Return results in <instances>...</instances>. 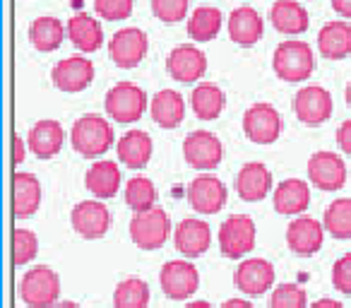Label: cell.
<instances>
[{
  "label": "cell",
  "mask_w": 351,
  "mask_h": 308,
  "mask_svg": "<svg viewBox=\"0 0 351 308\" xmlns=\"http://www.w3.org/2000/svg\"><path fill=\"white\" fill-rule=\"evenodd\" d=\"M70 142H73L77 154L87 159H97L111 150L116 137H113V128L106 118L97 116V113H84L82 118L75 121Z\"/></svg>",
  "instance_id": "1"
},
{
  "label": "cell",
  "mask_w": 351,
  "mask_h": 308,
  "mask_svg": "<svg viewBox=\"0 0 351 308\" xmlns=\"http://www.w3.org/2000/svg\"><path fill=\"white\" fill-rule=\"evenodd\" d=\"M272 68L274 75L284 82H303L315 70V56L306 41L289 39L274 49Z\"/></svg>",
  "instance_id": "2"
},
{
  "label": "cell",
  "mask_w": 351,
  "mask_h": 308,
  "mask_svg": "<svg viewBox=\"0 0 351 308\" xmlns=\"http://www.w3.org/2000/svg\"><path fill=\"white\" fill-rule=\"evenodd\" d=\"M60 296V277L49 265H36L27 270L20 282V298L29 308H51L58 303Z\"/></svg>",
  "instance_id": "3"
},
{
  "label": "cell",
  "mask_w": 351,
  "mask_h": 308,
  "mask_svg": "<svg viewBox=\"0 0 351 308\" xmlns=\"http://www.w3.org/2000/svg\"><path fill=\"white\" fill-rule=\"evenodd\" d=\"M147 106V94L142 87H137L135 82H118L113 84L106 92V102H104V108L106 113L113 118L116 123H135L145 116Z\"/></svg>",
  "instance_id": "4"
},
{
  "label": "cell",
  "mask_w": 351,
  "mask_h": 308,
  "mask_svg": "<svg viewBox=\"0 0 351 308\" xmlns=\"http://www.w3.org/2000/svg\"><path fill=\"white\" fill-rule=\"evenodd\" d=\"M171 236V220L161 207L135 212L130 222V239L140 250H159Z\"/></svg>",
  "instance_id": "5"
},
{
  "label": "cell",
  "mask_w": 351,
  "mask_h": 308,
  "mask_svg": "<svg viewBox=\"0 0 351 308\" xmlns=\"http://www.w3.org/2000/svg\"><path fill=\"white\" fill-rule=\"evenodd\" d=\"M159 284L161 292L169 298L186 301L200 287V272H197V268L188 258L169 260V263H164V268L159 272Z\"/></svg>",
  "instance_id": "6"
},
{
  "label": "cell",
  "mask_w": 351,
  "mask_h": 308,
  "mask_svg": "<svg viewBox=\"0 0 351 308\" xmlns=\"http://www.w3.org/2000/svg\"><path fill=\"white\" fill-rule=\"evenodd\" d=\"M183 157L197 171H212L224 159V145L210 130H195L183 140Z\"/></svg>",
  "instance_id": "7"
},
{
  "label": "cell",
  "mask_w": 351,
  "mask_h": 308,
  "mask_svg": "<svg viewBox=\"0 0 351 308\" xmlns=\"http://www.w3.org/2000/svg\"><path fill=\"white\" fill-rule=\"evenodd\" d=\"M255 248V222L248 215H231L219 226V250L224 258L239 260Z\"/></svg>",
  "instance_id": "8"
},
{
  "label": "cell",
  "mask_w": 351,
  "mask_h": 308,
  "mask_svg": "<svg viewBox=\"0 0 351 308\" xmlns=\"http://www.w3.org/2000/svg\"><path fill=\"white\" fill-rule=\"evenodd\" d=\"M243 132L255 145H272L282 135V116L272 104H253L243 113Z\"/></svg>",
  "instance_id": "9"
},
{
  "label": "cell",
  "mask_w": 351,
  "mask_h": 308,
  "mask_svg": "<svg viewBox=\"0 0 351 308\" xmlns=\"http://www.w3.org/2000/svg\"><path fill=\"white\" fill-rule=\"evenodd\" d=\"M147 51H149V39L137 27H125V29L116 32L113 39L108 41V56L123 70L137 68L145 60Z\"/></svg>",
  "instance_id": "10"
},
{
  "label": "cell",
  "mask_w": 351,
  "mask_h": 308,
  "mask_svg": "<svg viewBox=\"0 0 351 308\" xmlns=\"http://www.w3.org/2000/svg\"><path fill=\"white\" fill-rule=\"evenodd\" d=\"M308 178L315 188L337 193L346 186V164L335 152H315L308 159Z\"/></svg>",
  "instance_id": "11"
},
{
  "label": "cell",
  "mask_w": 351,
  "mask_h": 308,
  "mask_svg": "<svg viewBox=\"0 0 351 308\" xmlns=\"http://www.w3.org/2000/svg\"><path fill=\"white\" fill-rule=\"evenodd\" d=\"M51 82L56 89L68 94L84 92L94 82V63L84 56H70L51 70Z\"/></svg>",
  "instance_id": "12"
},
{
  "label": "cell",
  "mask_w": 351,
  "mask_h": 308,
  "mask_svg": "<svg viewBox=\"0 0 351 308\" xmlns=\"http://www.w3.org/2000/svg\"><path fill=\"white\" fill-rule=\"evenodd\" d=\"M293 113L306 126H322L332 116V94L320 84L301 87L293 97Z\"/></svg>",
  "instance_id": "13"
},
{
  "label": "cell",
  "mask_w": 351,
  "mask_h": 308,
  "mask_svg": "<svg viewBox=\"0 0 351 308\" xmlns=\"http://www.w3.org/2000/svg\"><path fill=\"white\" fill-rule=\"evenodd\" d=\"M70 222L82 239L97 241L106 236L108 226H111V212L106 210L101 200H82L73 207Z\"/></svg>",
  "instance_id": "14"
},
{
  "label": "cell",
  "mask_w": 351,
  "mask_h": 308,
  "mask_svg": "<svg viewBox=\"0 0 351 308\" xmlns=\"http://www.w3.org/2000/svg\"><path fill=\"white\" fill-rule=\"evenodd\" d=\"M226 198H229L226 186L217 176H210V174L193 178L191 186H188V202L200 215H217V212H221L226 205Z\"/></svg>",
  "instance_id": "15"
},
{
  "label": "cell",
  "mask_w": 351,
  "mask_h": 308,
  "mask_svg": "<svg viewBox=\"0 0 351 308\" xmlns=\"http://www.w3.org/2000/svg\"><path fill=\"white\" fill-rule=\"evenodd\" d=\"M234 284L245 296H263L274 284V268L265 258H245L234 272Z\"/></svg>",
  "instance_id": "16"
},
{
  "label": "cell",
  "mask_w": 351,
  "mask_h": 308,
  "mask_svg": "<svg viewBox=\"0 0 351 308\" xmlns=\"http://www.w3.org/2000/svg\"><path fill=\"white\" fill-rule=\"evenodd\" d=\"M166 70H169L171 78L178 80V82L193 84V82H197V80L205 78L207 56L202 54L197 46L181 44L169 54V58H166Z\"/></svg>",
  "instance_id": "17"
},
{
  "label": "cell",
  "mask_w": 351,
  "mask_h": 308,
  "mask_svg": "<svg viewBox=\"0 0 351 308\" xmlns=\"http://www.w3.org/2000/svg\"><path fill=\"white\" fill-rule=\"evenodd\" d=\"M325 241V224L306 215H298L287 229V244L301 258H311L322 248Z\"/></svg>",
  "instance_id": "18"
},
{
  "label": "cell",
  "mask_w": 351,
  "mask_h": 308,
  "mask_svg": "<svg viewBox=\"0 0 351 308\" xmlns=\"http://www.w3.org/2000/svg\"><path fill=\"white\" fill-rule=\"evenodd\" d=\"M173 244L176 250L188 260H195L210 248L212 244V229L205 220L197 217H188L173 231Z\"/></svg>",
  "instance_id": "19"
},
{
  "label": "cell",
  "mask_w": 351,
  "mask_h": 308,
  "mask_svg": "<svg viewBox=\"0 0 351 308\" xmlns=\"http://www.w3.org/2000/svg\"><path fill=\"white\" fill-rule=\"evenodd\" d=\"M272 191V174L263 162H248L236 174V193L245 202H260Z\"/></svg>",
  "instance_id": "20"
},
{
  "label": "cell",
  "mask_w": 351,
  "mask_h": 308,
  "mask_svg": "<svg viewBox=\"0 0 351 308\" xmlns=\"http://www.w3.org/2000/svg\"><path fill=\"white\" fill-rule=\"evenodd\" d=\"M263 34H265V22L255 8L241 5L229 15V39L234 44L250 49V46H255L263 39Z\"/></svg>",
  "instance_id": "21"
},
{
  "label": "cell",
  "mask_w": 351,
  "mask_h": 308,
  "mask_svg": "<svg viewBox=\"0 0 351 308\" xmlns=\"http://www.w3.org/2000/svg\"><path fill=\"white\" fill-rule=\"evenodd\" d=\"M121 169L111 159H99L84 174V186L92 193L97 200H108V198H116L118 188H121Z\"/></svg>",
  "instance_id": "22"
},
{
  "label": "cell",
  "mask_w": 351,
  "mask_h": 308,
  "mask_svg": "<svg viewBox=\"0 0 351 308\" xmlns=\"http://www.w3.org/2000/svg\"><path fill=\"white\" fill-rule=\"evenodd\" d=\"M149 113L159 128L173 130V128L181 126L183 116H186V99H183V94L173 92V89H161V92H156L152 97Z\"/></svg>",
  "instance_id": "23"
},
{
  "label": "cell",
  "mask_w": 351,
  "mask_h": 308,
  "mask_svg": "<svg viewBox=\"0 0 351 308\" xmlns=\"http://www.w3.org/2000/svg\"><path fill=\"white\" fill-rule=\"evenodd\" d=\"M65 142V130L58 121H51V118H44V121L34 123L27 135V145L34 152L39 159H51L60 152Z\"/></svg>",
  "instance_id": "24"
},
{
  "label": "cell",
  "mask_w": 351,
  "mask_h": 308,
  "mask_svg": "<svg viewBox=\"0 0 351 308\" xmlns=\"http://www.w3.org/2000/svg\"><path fill=\"white\" fill-rule=\"evenodd\" d=\"M68 39L82 54H94L104 46V27L97 17L77 12L68 20Z\"/></svg>",
  "instance_id": "25"
},
{
  "label": "cell",
  "mask_w": 351,
  "mask_h": 308,
  "mask_svg": "<svg viewBox=\"0 0 351 308\" xmlns=\"http://www.w3.org/2000/svg\"><path fill=\"white\" fill-rule=\"evenodd\" d=\"M269 22L282 34L298 36L303 32H308L311 17H308V10L298 0H277L272 5V10H269Z\"/></svg>",
  "instance_id": "26"
},
{
  "label": "cell",
  "mask_w": 351,
  "mask_h": 308,
  "mask_svg": "<svg viewBox=\"0 0 351 308\" xmlns=\"http://www.w3.org/2000/svg\"><path fill=\"white\" fill-rule=\"evenodd\" d=\"M41 205V183L34 174L17 171L12 176V212L17 220L32 217Z\"/></svg>",
  "instance_id": "27"
},
{
  "label": "cell",
  "mask_w": 351,
  "mask_h": 308,
  "mask_svg": "<svg viewBox=\"0 0 351 308\" xmlns=\"http://www.w3.org/2000/svg\"><path fill=\"white\" fill-rule=\"evenodd\" d=\"M317 51L327 60H341L351 54V25L346 20L327 22L317 34Z\"/></svg>",
  "instance_id": "28"
},
{
  "label": "cell",
  "mask_w": 351,
  "mask_h": 308,
  "mask_svg": "<svg viewBox=\"0 0 351 308\" xmlns=\"http://www.w3.org/2000/svg\"><path fill=\"white\" fill-rule=\"evenodd\" d=\"M116 152L118 159L128 169H145L152 159V152H154V142H152V137L145 130H128L118 140Z\"/></svg>",
  "instance_id": "29"
},
{
  "label": "cell",
  "mask_w": 351,
  "mask_h": 308,
  "mask_svg": "<svg viewBox=\"0 0 351 308\" xmlns=\"http://www.w3.org/2000/svg\"><path fill=\"white\" fill-rule=\"evenodd\" d=\"M274 210L279 215H303L311 205V188L303 178H287L274 191Z\"/></svg>",
  "instance_id": "30"
},
{
  "label": "cell",
  "mask_w": 351,
  "mask_h": 308,
  "mask_svg": "<svg viewBox=\"0 0 351 308\" xmlns=\"http://www.w3.org/2000/svg\"><path fill=\"white\" fill-rule=\"evenodd\" d=\"M68 34V27L51 15L36 17L29 25V44L41 54H53L63 46V39Z\"/></svg>",
  "instance_id": "31"
},
{
  "label": "cell",
  "mask_w": 351,
  "mask_h": 308,
  "mask_svg": "<svg viewBox=\"0 0 351 308\" xmlns=\"http://www.w3.org/2000/svg\"><path fill=\"white\" fill-rule=\"evenodd\" d=\"M226 106V97L221 92V87L212 82H200L191 94V108L197 118L202 121H215V118L221 116Z\"/></svg>",
  "instance_id": "32"
},
{
  "label": "cell",
  "mask_w": 351,
  "mask_h": 308,
  "mask_svg": "<svg viewBox=\"0 0 351 308\" xmlns=\"http://www.w3.org/2000/svg\"><path fill=\"white\" fill-rule=\"evenodd\" d=\"M221 22H224V15H221L219 8L200 5L188 17V36L193 41H200V44L212 41L221 32Z\"/></svg>",
  "instance_id": "33"
},
{
  "label": "cell",
  "mask_w": 351,
  "mask_h": 308,
  "mask_svg": "<svg viewBox=\"0 0 351 308\" xmlns=\"http://www.w3.org/2000/svg\"><path fill=\"white\" fill-rule=\"evenodd\" d=\"M149 284L140 277H125L113 292V308H147Z\"/></svg>",
  "instance_id": "34"
},
{
  "label": "cell",
  "mask_w": 351,
  "mask_h": 308,
  "mask_svg": "<svg viewBox=\"0 0 351 308\" xmlns=\"http://www.w3.org/2000/svg\"><path fill=\"white\" fill-rule=\"evenodd\" d=\"M322 224H325L327 234L335 239H351V198H337L335 202H330L325 217H322Z\"/></svg>",
  "instance_id": "35"
},
{
  "label": "cell",
  "mask_w": 351,
  "mask_h": 308,
  "mask_svg": "<svg viewBox=\"0 0 351 308\" xmlns=\"http://www.w3.org/2000/svg\"><path fill=\"white\" fill-rule=\"evenodd\" d=\"M156 186L147 176H135L125 183V202L132 212H145L156 207Z\"/></svg>",
  "instance_id": "36"
},
{
  "label": "cell",
  "mask_w": 351,
  "mask_h": 308,
  "mask_svg": "<svg viewBox=\"0 0 351 308\" xmlns=\"http://www.w3.org/2000/svg\"><path fill=\"white\" fill-rule=\"evenodd\" d=\"M36 253H39V239L34 231L15 229V234H12V263L17 268L29 265L36 258Z\"/></svg>",
  "instance_id": "37"
},
{
  "label": "cell",
  "mask_w": 351,
  "mask_h": 308,
  "mask_svg": "<svg viewBox=\"0 0 351 308\" xmlns=\"http://www.w3.org/2000/svg\"><path fill=\"white\" fill-rule=\"evenodd\" d=\"M269 308H308L306 289H301L298 284H279L272 289Z\"/></svg>",
  "instance_id": "38"
},
{
  "label": "cell",
  "mask_w": 351,
  "mask_h": 308,
  "mask_svg": "<svg viewBox=\"0 0 351 308\" xmlns=\"http://www.w3.org/2000/svg\"><path fill=\"white\" fill-rule=\"evenodd\" d=\"M188 0H152V12L156 20H161L164 25H176L188 17Z\"/></svg>",
  "instance_id": "39"
},
{
  "label": "cell",
  "mask_w": 351,
  "mask_h": 308,
  "mask_svg": "<svg viewBox=\"0 0 351 308\" xmlns=\"http://www.w3.org/2000/svg\"><path fill=\"white\" fill-rule=\"evenodd\" d=\"M132 0H94V10L101 20L118 22L132 15Z\"/></svg>",
  "instance_id": "40"
},
{
  "label": "cell",
  "mask_w": 351,
  "mask_h": 308,
  "mask_svg": "<svg viewBox=\"0 0 351 308\" xmlns=\"http://www.w3.org/2000/svg\"><path fill=\"white\" fill-rule=\"evenodd\" d=\"M332 284L339 294H349L351 296V253L341 255L335 265H332Z\"/></svg>",
  "instance_id": "41"
},
{
  "label": "cell",
  "mask_w": 351,
  "mask_h": 308,
  "mask_svg": "<svg viewBox=\"0 0 351 308\" xmlns=\"http://www.w3.org/2000/svg\"><path fill=\"white\" fill-rule=\"evenodd\" d=\"M337 145H339V150L344 152L346 157H351V118L337 128Z\"/></svg>",
  "instance_id": "42"
},
{
  "label": "cell",
  "mask_w": 351,
  "mask_h": 308,
  "mask_svg": "<svg viewBox=\"0 0 351 308\" xmlns=\"http://www.w3.org/2000/svg\"><path fill=\"white\" fill-rule=\"evenodd\" d=\"M12 147H15V154H12V164H15V167H20V164L25 162V157H27L25 142H22V137H20V135L12 137Z\"/></svg>",
  "instance_id": "43"
},
{
  "label": "cell",
  "mask_w": 351,
  "mask_h": 308,
  "mask_svg": "<svg viewBox=\"0 0 351 308\" xmlns=\"http://www.w3.org/2000/svg\"><path fill=\"white\" fill-rule=\"evenodd\" d=\"M337 15H341L344 20H351V0H332Z\"/></svg>",
  "instance_id": "44"
},
{
  "label": "cell",
  "mask_w": 351,
  "mask_h": 308,
  "mask_svg": "<svg viewBox=\"0 0 351 308\" xmlns=\"http://www.w3.org/2000/svg\"><path fill=\"white\" fill-rule=\"evenodd\" d=\"M308 308H344V303L337 301V298H317Z\"/></svg>",
  "instance_id": "45"
},
{
  "label": "cell",
  "mask_w": 351,
  "mask_h": 308,
  "mask_svg": "<svg viewBox=\"0 0 351 308\" xmlns=\"http://www.w3.org/2000/svg\"><path fill=\"white\" fill-rule=\"evenodd\" d=\"M219 308H255L253 303L248 301V298H229V301H224Z\"/></svg>",
  "instance_id": "46"
},
{
  "label": "cell",
  "mask_w": 351,
  "mask_h": 308,
  "mask_svg": "<svg viewBox=\"0 0 351 308\" xmlns=\"http://www.w3.org/2000/svg\"><path fill=\"white\" fill-rule=\"evenodd\" d=\"M51 308H82L80 303H75V301H58V303H53Z\"/></svg>",
  "instance_id": "47"
},
{
  "label": "cell",
  "mask_w": 351,
  "mask_h": 308,
  "mask_svg": "<svg viewBox=\"0 0 351 308\" xmlns=\"http://www.w3.org/2000/svg\"><path fill=\"white\" fill-rule=\"evenodd\" d=\"M186 308H212V303H207V301H191V303H186Z\"/></svg>",
  "instance_id": "48"
},
{
  "label": "cell",
  "mask_w": 351,
  "mask_h": 308,
  "mask_svg": "<svg viewBox=\"0 0 351 308\" xmlns=\"http://www.w3.org/2000/svg\"><path fill=\"white\" fill-rule=\"evenodd\" d=\"M346 104L351 106V82H349V87H346Z\"/></svg>",
  "instance_id": "49"
}]
</instances>
